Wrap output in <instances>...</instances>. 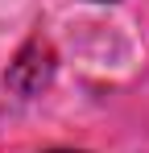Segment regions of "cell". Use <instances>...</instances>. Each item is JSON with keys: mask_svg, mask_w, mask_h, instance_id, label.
I'll return each mask as SVG.
<instances>
[{"mask_svg": "<svg viewBox=\"0 0 149 153\" xmlns=\"http://www.w3.org/2000/svg\"><path fill=\"white\" fill-rule=\"evenodd\" d=\"M58 71V58L50 50V42L42 37H33V42H25L21 54L8 62V71H4V83L17 91V95H42L50 87V79Z\"/></svg>", "mask_w": 149, "mask_h": 153, "instance_id": "obj_1", "label": "cell"}, {"mask_svg": "<svg viewBox=\"0 0 149 153\" xmlns=\"http://www.w3.org/2000/svg\"><path fill=\"white\" fill-rule=\"evenodd\" d=\"M50 153H79V149H50Z\"/></svg>", "mask_w": 149, "mask_h": 153, "instance_id": "obj_2", "label": "cell"}]
</instances>
